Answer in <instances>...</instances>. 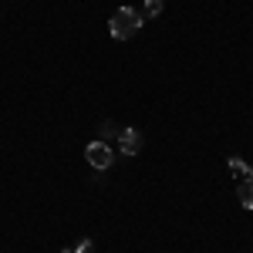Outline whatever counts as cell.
<instances>
[{
    "label": "cell",
    "instance_id": "cell-6",
    "mask_svg": "<svg viewBox=\"0 0 253 253\" xmlns=\"http://www.w3.org/2000/svg\"><path fill=\"white\" fill-rule=\"evenodd\" d=\"M98 132H101V138H98V142H108V138H115L122 128H115V122H101V128H98Z\"/></svg>",
    "mask_w": 253,
    "mask_h": 253
},
{
    "label": "cell",
    "instance_id": "cell-2",
    "mask_svg": "<svg viewBox=\"0 0 253 253\" xmlns=\"http://www.w3.org/2000/svg\"><path fill=\"white\" fill-rule=\"evenodd\" d=\"M84 159L91 162V169H108V166H112V149H108V142H91V145L84 149Z\"/></svg>",
    "mask_w": 253,
    "mask_h": 253
},
{
    "label": "cell",
    "instance_id": "cell-5",
    "mask_svg": "<svg viewBox=\"0 0 253 253\" xmlns=\"http://www.w3.org/2000/svg\"><path fill=\"white\" fill-rule=\"evenodd\" d=\"M230 172H233L236 179H247V175H250V166H247V162H243V159L230 156Z\"/></svg>",
    "mask_w": 253,
    "mask_h": 253
},
{
    "label": "cell",
    "instance_id": "cell-4",
    "mask_svg": "<svg viewBox=\"0 0 253 253\" xmlns=\"http://www.w3.org/2000/svg\"><path fill=\"white\" fill-rule=\"evenodd\" d=\"M236 196H240V203H243V210H253V179H240L236 182Z\"/></svg>",
    "mask_w": 253,
    "mask_h": 253
},
{
    "label": "cell",
    "instance_id": "cell-1",
    "mask_svg": "<svg viewBox=\"0 0 253 253\" xmlns=\"http://www.w3.org/2000/svg\"><path fill=\"white\" fill-rule=\"evenodd\" d=\"M138 27H142V17H138V10H132V7H118L115 14H112V20H108V34L115 41L132 38Z\"/></svg>",
    "mask_w": 253,
    "mask_h": 253
},
{
    "label": "cell",
    "instance_id": "cell-9",
    "mask_svg": "<svg viewBox=\"0 0 253 253\" xmlns=\"http://www.w3.org/2000/svg\"><path fill=\"white\" fill-rule=\"evenodd\" d=\"M250 179H253V166H250Z\"/></svg>",
    "mask_w": 253,
    "mask_h": 253
},
{
    "label": "cell",
    "instance_id": "cell-3",
    "mask_svg": "<svg viewBox=\"0 0 253 253\" xmlns=\"http://www.w3.org/2000/svg\"><path fill=\"white\" fill-rule=\"evenodd\" d=\"M118 149H122V156H138V149H142L138 128H122L118 132Z\"/></svg>",
    "mask_w": 253,
    "mask_h": 253
},
{
    "label": "cell",
    "instance_id": "cell-8",
    "mask_svg": "<svg viewBox=\"0 0 253 253\" xmlns=\"http://www.w3.org/2000/svg\"><path fill=\"white\" fill-rule=\"evenodd\" d=\"M75 253H91V240H81L78 247H75Z\"/></svg>",
    "mask_w": 253,
    "mask_h": 253
},
{
    "label": "cell",
    "instance_id": "cell-7",
    "mask_svg": "<svg viewBox=\"0 0 253 253\" xmlns=\"http://www.w3.org/2000/svg\"><path fill=\"white\" fill-rule=\"evenodd\" d=\"M166 7V0H145V17H159Z\"/></svg>",
    "mask_w": 253,
    "mask_h": 253
}]
</instances>
